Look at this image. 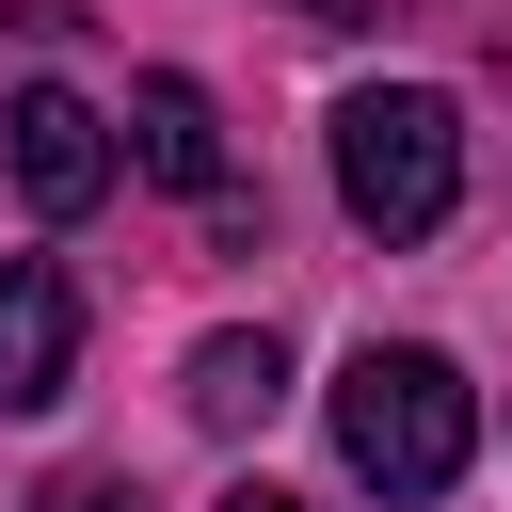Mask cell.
<instances>
[{
	"mask_svg": "<svg viewBox=\"0 0 512 512\" xmlns=\"http://www.w3.org/2000/svg\"><path fill=\"white\" fill-rule=\"evenodd\" d=\"M464 448H480V384H464L432 336H368V352L336 368V464H352L368 496H448Z\"/></svg>",
	"mask_w": 512,
	"mask_h": 512,
	"instance_id": "obj_1",
	"label": "cell"
},
{
	"mask_svg": "<svg viewBox=\"0 0 512 512\" xmlns=\"http://www.w3.org/2000/svg\"><path fill=\"white\" fill-rule=\"evenodd\" d=\"M336 208H352L368 240H432V224L464 208V112H448L432 80L336 96Z\"/></svg>",
	"mask_w": 512,
	"mask_h": 512,
	"instance_id": "obj_2",
	"label": "cell"
},
{
	"mask_svg": "<svg viewBox=\"0 0 512 512\" xmlns=\"http://www.w3.org/2000/svg\"><path fill=\"white\" fill-rule=\"evenodd\" d=\"M0 160H16V192H32L48 224H80V208L112 192V112L64 96V80H32V96L0 112Z\"/></svg>",
	"mask_w": 512,
	"mask_h": 512,
	"instance_id": "obj_3",
	"label": "cell"
},
{
	"mask_svg": "<svg viewBox=\"0 0 512 512\" xmlns=\"http://www.w3.org/2000/svg\"><path fill=\"white\" fill-rule=\"evenodd\" d=\"M80 368V288L48 256H0V416H48Z\"/></svg>",
	"mask_w": 512,
	"mask_h": 512,
	"instance_id": "obj_4",
	"label": "cell"
},
{
	"mask_svg": "<svg viewBox=\"0 0 512 512\" xmlns=\"http://www.w3.org/2000/svg\"><path fill=\"white\" fill-rule=\"evenodd\" d=\"M128 160L160 176V192H224V112H208V80H128Z\"/></svg>",
	"mask_w": 512,
	"mask_h": 512,
	"instance_id": "obj_5",
	"label": "cell"
},
{
	"mask_svg": "<svg viewBox=\"0 0 512 512\" xmlns=\"http://www.w3.org/2000/svg\"><path fill=\"white\" fill-rule=\"evenodd\" d=\"M272 400H288V352H272V336H208V352H192V416H208V432H256Z\"/></svg>",
	"mask_w": 512,
	"mask_h": 512,
	"instance_id": "obj_6",
	"label": "cell"
},
{
	"mask_svg": "<svg viewBox=\"0 0 512 512\" xmlns=\"http://www.w3.org/2000/svg\"><path fill=\"white\" fill-rule=\"evenodd\" d=\"M32 512H144V496H128V480H96V464H64V480H48Z\"/></svg>",
	"mask_w": 512,
	"mask_h": 512,
	"instance_id": "obj_7",
	"label": "cell"
},
{
	"mask_svg": "<svg viewBox=\"0 0 512 512\" xmlns=\"http://www.w3.org/2000/svg\"><path fill=\"white\" fill-rule=\"evenodd\" d=\"M224 512H320V496H272V480H240V496H224Z\"/></svg>",
	"mask_w": 512,
	"mask_h": 512,
	"instance_id": "obj_8",
	"label": "cell"
},
{
	"mask_svg": "<svg viewBox=\"0 0 512 512\" xmlns=\"http://www.w3.org/2000/svg\"><path fill=\"white\" fill-rule=\"evenodd\" d=\"M288 16H320V32H336V16H368V0H288Z\"/></svg>",
	"mask_w": 512,
	"mask_h": 512,
	"instance_id": "obj_9",
	"label": "cell"
}]
</instances>
